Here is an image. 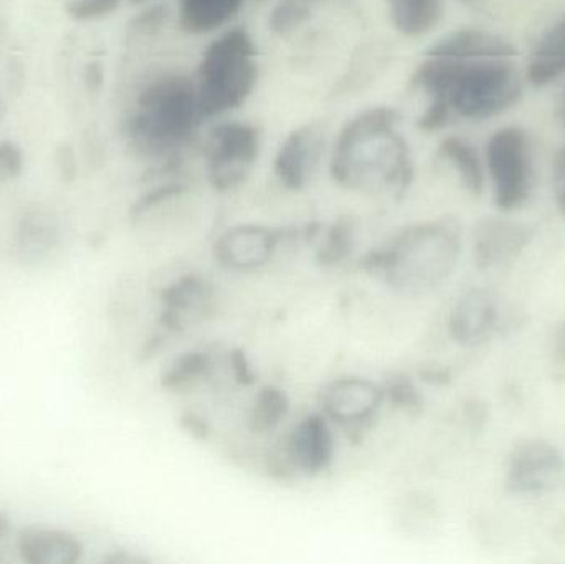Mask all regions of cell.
Wrapping results in <instances>:
<instances>
[{
    "label": "cell",
    "instance_id": "1",
    "mask_svg": "<svg viewBox=\"0 0 565 564\" xmlns=\"http://www.w3.org/2000/svg\"><path fill=\"white\" fill-rule=\"evenodd\" d=\"M411 86L427 95V108L418 128H444L451 116L484 121L510 109L523 95V82L514 58H448L425 55L415 68Z\"/></svg>",
    "mask_w": 565,
    "mask_h": 564
},
{
    "label": "cell",
    "instance_id": "2",
    "mask_svg": "<svg viewBox=\"0 0 565 564\" xmlns=\"http://www.w3.org/2000/svg\"><path fill=\"white\" fill-rule=\"evenodd\" d=\"M398 123L401 115L391 106L369 108L349 119L332 148V179L351 191L407 188L414 169Z\"/></svg>",
    "mask_w": 565,
    "mask_h": 564
},
{
    "label": "cell",
    "instance_id": "3",
    "mask_svg": "<svg viewBox=\"0 0 565 564\" xmlns=\"http://www.w3.org/2000/svg\"><path fill=\"white\" fill-rule=\"evenodd\" d=\"M202 121L194 78L168 72L139 89L126 135L139 155L161 158L188 145Z\"/></svg>",
    "mask_w": 565,
    "mask_h": 564
},
{
    "label": "cell",
    "instance_id": "4",
    "mask_svg": "<svg viewBox=\"0 0 565 564\" xmlns=\"http://www.w3.org/2000/svg\"><path fill=\"white\" fill-rule=\"evenodd\" d=\"M258 49L244 26H234L215 36L195 72V89L204 119L217 118L241 108L258 82Z\"/></svg>",
    "mask_w": 565,
    "mask_h": 564
},
{
    "label": "cell",
    "instance_id": "5",
    "mask_svg": "<svg viewBox=\"0 0 565 564\" xmlns=\"http://www.w3.org/2000/svg\"><path fill=\"white\" fill-rule=\"evenodd\" d=\"M458 257L457 228L445 222H430L401 234L377 260V267L402 294H424L450 277Z\"/></svg>",
    "mask_w": 565,
    "mask_h": 564
},
{
    "label": "cell",
    "instance_id": "6",
    "mask_svg": "<svg viewBox=\"0 0 565 564\" xmlns=\"http://www.w3.org/2000/svg\"><path fill=\"white\" fill-rule=\"evenodd\" d=\"M484 161L498 207L520 209L534 185L533 146L527 132L518 126L498 129L488 139Z\"/></svg>",
    "mask_w": 565,
    "mask_h": 564
},
{
    "label": "cell",
    "instance_id": "7",
    "mask_svg": "<svg viewBox=\"0 0 565 564\" xmlns=\"http://www.w3.org/2000/svg\"><path fill=\"white\" fill-rule=\"evenodd\" d=\"M262 136L250 123L224 121L209 132L205 169L215 191L238 188L254 171L260 155Z\"/></svg>",
    "mask_w": 565,
    "mask_h": 564
},
{
    "label": "cell",
    "instance_id": "8",
    "mask_svg": "<svg viewBox=\"0 0 565 564\" xmlns=\"http://www.w3.org/2000/svg\"><path fill=\"white\" fill-rule=\"evenodd\" d=\"M564 470V456L556 446L541 439L526 440L508 460V487L520 496H541L559 483Z\"/></svg>",
    "mask_w": 565,
    "mask_h": 564
},
{
    "label": "cell",
    "instance_id": "9",
    "mask_svg": "<svg viewBox=\"0 0 565 564\" xmlns=\"http://www.w3.org/2000/svg\"><path fill=\"white\" fill-rule=\"evenodd\" d=\"M324 146L326 129L321 123H306L292 129L275 156L274 172L278 181L291 191L305 188L321 162Z\"/></svg>",
    "mask_w": 565,
    "mask_h": 564
},
{
    "label": "cell",
    "instance_id": "10",
    "mask_svg": "<svg viewBox=\"0 0 565 564\" xmlns=\"http://www.w3.org/2000/svg\"><path fill=\"white\" fill-rule=\"evenodd\" d=\"M15 549L26 564H76L85 555L78 536L49 525L23 526L15 535Z\"/></svg>",
    "mask_w": 565,
    "mask_h": 564
},
{
    "label": "cell",
    "instance_id": "11",
    "mask_svg": "<svg viewBox=\"0 0 565 564\" xmlns=\"http://www.w3.org/2000/svg\"><path fill=\"white\" fill-rule=\"evenodd\" d=\"M384 401V390L364 377H342L322 394L324 416L339 424H361L371 419Z\"/></svg>",
    "mask_w": 565,
    "mask_h": 564
},
{
    "label": "cell",
    "instance_id": "12",
    "mask_svg": "<svg viewBox=\"0 0 565 564\" xmlns=\"http://www.w3.org/2000/svg\"><path fill=\"white\" fill-rule=\"evenodd\" d=\"M277 245V232L260 225H237L221 235L215 258L231 270H254L270 260Z\"/></svg>",
    "mask_w": 565,
    "mask_h": 564
},
{
    "label": "cell",
    "instance_id": "13",
    "mask_svg": "<svg viewBox=\"0 0 565 564\" xmlns=\"http://www.w3.org/2000/svg\"><path fill=\"white\" fill-rule=\"evenodd\" d=\"M289 462L306 476L321 473L331 464L334 439L322 414H311L299 421L288 439Z\"/></svg>",
    "mask_w": 565,
    "mask_h": 564
},
{
    "label": "cell",
    "instance_id": "14",
    "mask_svg": "<svg viewBox=\"0 0 565 564\" xmlns=\"http://www.w3.org/2000/svg\"><path fill=\"white\" fill-rule=\"evenodd\" d=\"M497 301L484 290H471L455 305L450 317L451 338L461 347H480L497 328Z\"/></svg>",
    "mask_w": 565,
    "mask_h": 564
},
{
    "label": "cell",
    "instance_id": "15",
    "mask_svg": "<svg viewBox=\"0 0 565 564\" xmlns=\"http://www.w3.org/2000/svg\"><path fill=\"white\" fill-rule=\"evenodd\" d=\"M425 55L448 58H514L516 49L498 33L460 29L435 42Z\"/></svg>",
    "mask_w": 565,
    "mask_h": 564
},
{
    "label": "cell",
    "instance_id": "16",
    "mask_svg": "<svg viewBox=\"0 0 565 564\" xmlns=\"http://www.w3.org/2000/svg\"><path fill=\"white\" fill-rule=\"evenodd\" d=\"M530 232L513 222L490 219L478 225L475 234V258L480 267H493L516 257L526 247Z\"/></svg>",
    "mask_w": 565,
    "mask_h": 564
},
{
    "label": "cell",
    "instance_id": "17",
    "mask_svg": "<svg viewBox=\"0 0 565 564\" xmlns=\"http://www.w3.org/2000/svg\"><path fill=\"white\" fill-rule=\"evenodd\" d=\"M565 75V13L544 30L537 40L530 63L527 79L531 85L543 88Z\"/></svg>",
    "mask_w": 565,
    "mask_h": 564
},
{
    "label": "cell",
    "instance_id": "18",
    "mask_svg": "<svg viewBox=\"0 0 565 564\" xmlns=\"http://www.w3.org/2000/svg\"><path fill=\"white\" fill-rule=\"evenodd\" d=\"M245 0H178L179 26L189 35L224 29L238 15Z\"/></svg>",
    "mask_w": 565,
    "mask_h": 564
},
{
    "label": "cell",
    "instance_id": "19",
    "mask_svg": "<svg viewBox=\"0 0 565 564\" xmlns=\"http://www.w3.org/2000/svg\"><path fill=\"white\" fill-rule=\"evenodd\" d=\"M392 25L407 39L427 35L444 19V0H387Z\"/></svg>",
    "mask_w": 565,
    "mask_h": 564
},
{
    "label": "cell",
    "instance_id": "20",
    "mask_svg": "<svg viewBox=\"0 0 565 564\" xmlns=\"http://www.w3.org/2000/svg\"><path fill=\"white\" fill-rule=\"evenodd\" d=\"M212 294L209 285L199 278L189 277L178 281L166 294V320L171 327L201 320L211 305Z\"/></svg>",
    "mask_w": 565,
    "mask_h": 564
},
{
    "label": "cell",
    "instance_id": "21",
    "mask_svg": "<svg viewBox=\"0 0 565 564\" xmlns=\"http://www.w3.org/2000/svg\"><path fill=\"white\" fill-rule=\"evenodd\" d=\"M438 158L448 162L460 178L461 184L473 195H480L484 188V168L477 149L460 136H448L438 145Z\"/></svg>",
    "mask_w": 565,
    "mask_h": 564
},
{
    "label": "cell",
    "instance_id": "22",
    "mask_svg": "<svg viewBox=\"0 0 565 564\" xmlns=\"http://www.w3.org/2000/svg\"><path fill=\"white\" fill-rule=\"evenodd\" d=\"M289 401L286 394L278 387H264L258 393L252 411V429L257 433H267L280 426L281 421L288 416Z\"/></svg>",
    "mask_w": 565,
    "mask_h": 564
},
{
    "label": "cell",
    "instance_id": "23",
    "mask_svg": "<svg viewBox=\"0 0 565 564\" xmlns=\"http://www.w3.org/2000/svg\"><path fill=\"white\" fill-rule=\"evenodd\" d=\"M352 244H354V228L351 222L339 221L326 234L319 257L324 264H335L351 254Z\"/></svg>",
    "mask_w": 565,
    "mask_h": 564
},
{
    "label": "cell",
    "instance_id": "24",
    "mask_svg": "<svg viewBox=\"0 0 565 564\" xmlns=\"http://www.w3.org/2000/svg\"><path fill=\"white\" fill-rule=\"evenodd\" d=\"M209 370V358L202 353H188L184 357L179 358L174 364H172L169 373L166 374L164 383L169 387H178L181 390L185 384L192 383V381L201 377L205 371Z\"/></svg>",
    "mask_w": 565,
    "mask_h": 564
},
{
    "label": "cell",
    "instance_id": "25",
    "mask_svg": "<svg viewBox=\"0 0 565 564\" xmlns=\"http://www.w3.org/2000/svg\"><path fill=\"white\" fill-rule=\"evenodd\" d=\"M311 15V9L295 2V0H280L270 15V29L278 35H288L292 30L299 29Z\"/></svg>",
    "mask_w": 565,
    "mask_h": 564
},
{
    "label": "cell",
    "instance_id": "26",
    "mask_svg": "<svg viewBox=\"0 0 565 564\" xmlns=\"http://www.w3.org/2000/svg\"><path fill=\"white\" fill-rule=\"evenodd\" d=\"M121 0H73L68 6V13L73 19L88 22L111 15Z\"/></svg>",
    "mask_w": 565,
    "mask_h": 564
},
{
    "label": "cell",
    "instance_id": "27",
    "mask_svg": "<svg viewBox=\"0 0 565 564\" xmlns=\"http://www.w3.org/2000/svg\"><path fill=\"white\" fill-rule=\"evenodd\" d=\"M22 152L12 142H0V181L17 178L22 171Z\"/></svg>",
    "mask_w": 565,
    "mask_h": 564
},
{
    "label": "cell",
    "instance_id": "28",
    "mask_svg": "<svg viewBox=\"0 0 565 564\" xmlns=\"http://www.w3.org/2000/svg\"><path fill=\"white\" fill-rule=\"evenodd\" d=\"M388 394L392 396L397 406L404 407V409H418L422 404L420 394L418 391L408 383L407 380H398L394 386L391 387Z\"/></svg>",
    "mask_w": 565,
    "mask_h": 564
},
{
    "label": "cell",
    "instance_id": "29",
    "mask_svg": "<svg viewBox=\"0 0 565 564\" xmlns=\"http://www.w3.org/2000/svg\"><path fill=\"white\" fill-rule=\"evenodd\" d=\"M553 189L557 209L565 215V146L557 152L554 161Z\"/></svg>",
    "mask_w": 565,
    "mask_h": 564
},
{
    "label": "cell",
    "instance_id": "30",
    "mask_svg": "<svg viewBox=\"0 0 565 564\" xmlns=\"http://www.w3.org/2000/svg\"><path fill=\"white\" fill-rule=\"evenodd\" d=\"M10 530H12V523H10L9 517L0 512V540H6Z\"/></svg>",
    "mask_w": 565,
    "mask_h": 564
},
{
    "label": "cell",
    "instance_id": "31",
    "mask_svg": "<svg viewBox=\"0 0 565 564\" xmlns=\"http://www.w3.org/2000/svg\"><path fill=\"white\" fill-rule=\"evenodd\" d=\"M557 353L565 358V327L561 330L559 337H557Z\"/></svg>",
    "mask_w": 565,
    "mask_h": 564
},
{
    "label": "cell",
    "instance_id": "32",
    "mask_svg": "<svg viewBox=\"0 0 565 564\" xmlns=\"http://www.w3.org/2000/svg\"><path fill=\"white\" fill-rule=\"evenodd\" d=\"M295 2L301 3V6L308 7V9L312 10V6H315L318 0H295Z\"/></svg>",
    "mask_w": 565,
    "mask_h": 564
},
{
    "label": "cell",
    "instance_id": "33",
    "mask_svg": "<svg viewBox=\"0 0 565 564\" xmlns=\"http://www.w3.org/2000/svg\"><path fill=\"white\" fill-rule=\"evenodd\" d=\"M563 113H564V119H565V95H564Z\"/></svg>",
    "mask_w": 565,
    "mask_h": 564
},
{
    "label": "cell",
    "instance_id": "34",
    "mask_svg": "<svg viewBox=\"0 0 565 564\" xmlns=\"http://www.w3.org/2000/svg\"><path fill=\"white\" fill-rule=\"evenodd\" d=\"M131 2L139 3V2H145V0H131Z\"/></svg>",
    "mask_w": 565,
    "mask_h": 564
}]
</instances>
